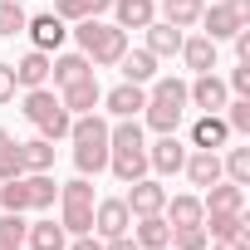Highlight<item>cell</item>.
Here are the masks:
<instances>
[{
    "label": "cell",
    "mask_w": 250,
    "mask_h": 250,
    "mask_svg": "<svg viewBox=\"0 0 250 250\" xmlns=\"http://www.w3.org/2000/svg\"><path fill=\"white\" fill-rule=\"evenodd\" d=\"M69 143H74V167L79 177H98L108 172V123L98 113H79L69 123Z\"/></svg>",
    "instance_id": "obj_1"
},
{
    "label": "cell",
    "mask_w": 250,
    "mask_h": 250,
    "mask_svg": "<svg viewBox=\"0 0 250 250\" xmlns=\"http://www.w3.org/2000/svg\"><path fill=\"white\" fill-rule=\"evenodd\" d=\"M187 79H152L147 88V103H143V118H147V128L152 133H177V123L187 118Z\"/></svg>",
    "instance_id": "obj_2"
},
{
    "label": "cell",
    "mask_w": 250,
    "mask_h": 250,
    "mask_svg": "<svg viewBox=\"0 0 250 250\" xmlns=\"http://www.w3.org/2000/svg\"><path fill=\"white\" fill-rule=\"evenodd\" d=\"M74 40H79V54H88L93 69H113L128 49V30L118 25H103V20H79L74 25Z\"/></svg>",
    "instance_id": "obj_3"
},
{
    "label": "cell",
    "mask_w": 250,
    "mask_h": 250,
    "mask_svg": "<svg viewBox=\"0 0 250 250\" xmlns=\"http://www.w3.org/2000/svg\"><path fill=\"white\" fill-rule=\"evenodd\" d=\"M25 118L35 123V133L49 138V143L69 138V123H74V113L59 103V93H54L49 83H44V88H25Z\"/></svg>",
    "instance_id": "obj_4"
},
{
    "label": "cell",
    "mask_w": 250,
    "mask_h": 250,
    "mask_svg": "<svg viewBox=\"0 0 250 250\" xmlns=\"http://www.w3.org/2000/svg\"><path fill=\"white\" fill-rule=\"evenodd\" d=\"M59 201H64V216H59V226L69 230V235H93V182L88 177H74V182H64L59 187Z\"/></svg>",
    "instance_id": "obj_5"
},
{
    "label": "cell",
    "mask_w": 250,
    "mask_h": 250,
    "mask_svg": "<svg viewBox=\"0 0 250 250\" xmlns=\"http://www.w3.org/2000/svg\"><path fill=\"white\" fill-rule=\"evenodd\" d=\"M133 230V211L123 196H98L93 201V235L98 240H113V235H128Z\"/></svg>",
    "instance_id": "obj_6"
},
{
    "label": "cell",
    "mask_w": 250,
    "mask_h": 250,
    "mask_svg": "<svg viewBox=\"0 0 250 250\" xmlns=\"http://www.w3.org/2000/svg\"><path fill=\"white\" fill-rule=\"evenodd\" d=\"M226 98H230V88H226V79H216V69H211V74H196V79L187 83V103L201 108V113H221Z\"/></svg>",
    "instance_id": "obj_7"
},
{
    "label": "cell",
    "mask_w": 250,
    "mask_h": 250,
    "mask_svg": "<svg viewBox=\"0 0 250 250\" xmlns=\"http://www.w3.org/2000/svg\"><path fill=\"white\" fill-rule=\"evenodd\" d=\"M187 162V143L177 133H157V143L147 147V172H162V177H177Z\"/></svg>",
    "instance_id": "obj_8"
},
{
    "label": "cell",
    "mask_w": 250,
    "mask_h": 250,
    "mask_svg": "<svg viewBox=\"0 0 250 250\" xmlns=\"http://www.w3.org/2000/svg\"><path fill=\"white\" fill-rule=\"evenodd\" d=\"M128 211L133 216H157L162 206H167V187L157 182V177H138V182H128Z\"/></svg>",
    "instance_id": "obj_9"
},
{
    "label": "cell",
    "mask_w": 250,
    "mask_h": 250,
    "mask_svg": "<svg viewBox=\"0 0 250 250\" xmlns=\"http://www.w3.org/2000/svg\"><path fill=\"white\" fill-rule=\"evenodd\" d=\"M25 35H30V44L35 49H44V54H54L59 44H64V35H69V25L54 15V10H44V15H30L25 20Z\"/></svg>",
    "instance_id": "obj_10"
},
{
    "label": "cell",
    "mask_w": 250,
    "mask_h": 250,
    "mask_svg": "<svg viewBox=\"0 0 250 250\" xmlns=\"http://www.w3.org/2000/svg\"><path fill=\"white\" fill-rule=\"evenodd\" d=\"M59 103L79 118V113H93L98 103H103V88H98V74H88V79H79V83H64L59 88Z\"/></svg>",
    "instance_id": "obj_11"
},
{
    "label": "cell",
    "mask_w": 250,
    "mask_h": 250,
    "mask_svg": "<svg viewBox=\"0 0 250 250\" xmlns=\"http://www.w3.org/2000/svg\"><path fill=\"white\" fill-rule=\"evenodd\" d=\"M182 172H187V182L191 187H211V182H221V152H206V147H187V162H182Z\"/></svg>",
    "instance_id": "obj_12"
},
{
    "label": "cell",
    "mask_w": 250,
    "mask_h": 250,
    "mask_svg": "<svg viewBox=\"0 0 250 250\" xmlns=\"http://www.w3.org/2000/svg\"><path fill=\"white\" fill-rule=\"evenodd\" d=\"M143 35H147L143 49H147L152 59H177V54H182V40H187V35H182L177 25H167V20H152Z\"/></svg>",
    "instance_id": "obj_13"
},
{
    "label": "cell",
    "mask_w": 250,
    "mask_h": 250,
    "mask_svg": "<svg viewBox=\"0 0 250 250\" xmlns=\"http://www.w3.org/2000/svg\"><path fill=\"white\" fill-rule=\"evenodd\" d=\"M201 230H206L211 240H250L245 211H206V216H201Z\"/></svg>",
    "instance_id": "obj_14"
},
{
    "label": "cell",
    "mask_w": 250,
    "mask_h": 250,
    "mask_svg": "<svg viewBox=\"0 0 250 250\" xmlns=\"http://www.w3.org/2000/svg\"><path fill=\"white\" fill-rule=\"evenodd\" d=\"M143 103H147V88H143V83H118V88L103 93V108H108L113 118H138Z\"/></svg>",
    "instance_id": "obj_15"
},
{
    "label": "cell",
    "mask_w": 250,
    "mask_h": 250,
    "mask_svg": "<svg viewBox=\"0 0 250 250\" xmlns=\"http://www.w3.org/2000/svg\"><path fill=\"white\" fill-rule=\"evenodd\" d=\"M230 143V128H226V118L221 113H201L191 123V147H206V152H221Z\"/></svg>",
    "instance_id": "obj_16"
},
{
    "label": "cell",
    "mask_w": 250,
    "mask_h": 250,
    "mask_svg": "<svg viewBox=\"0 0 250 250\" xmlns=\"http://www.w3.org/2000/svg\"><path fill=\"white\" fill-rule=\"evenodd\" d=\"M196 25H206L201 35L221 44V40H230V35H235V30L245 25V20H240V15H235L230 5H226V0H221V5H206V10H201V20H196Z\"/></svg>",
    "instance_id": "obj_17"
},
{
    "label": "cell",
    "mask_w": 250,
    "mask_h": 250,
    "mask_svg": "<svg viewBox=\"0 0 250 250\" xmlns=\"http://www.w3.org/2000/svg\"><path fill=\"white\" fill-rule=\"evenodd\" d=\"M108 10L118 15V30H147L157 20V0H113Z\"/></svg>",
    "instance_id": "obj_18"
},
{
    "label": "cell",
    "mask_w": 250,
    "mask_h": 250,
    "mask_svg": "<svg viewBox=\"0 0 250 250\" xmlns=\"http://www.w3.org/2000/svg\"><path fill=\"white\" fill-rule=\"evenodd\" d=\"M25 245H30V250H64V245H69V230H64L59 221L40 216V221L25 226Z\"/></svg>",
    "instance_id": "obj_19"
},
{
    "label": "cell",
    "mask_w": 250,
    "mask_h": 250,
    "mask_svg": "<svg viewBox=\"0 0 250 250\" xmlns=\"http://www.w3.org/2000/svg\"><path fill=\"white\" fill-rule=\"evenodd\" d=\"M88 74H98V69L88 64V54H54V59H49V79H54V88L79 83V79H88Z\"/></svg>",
    "instance_id": "obj_20"
},
{
    "label": "cell",
    "mask_w": 250,
    "mask_h": 250,
    "mask_svg": "<svg viewBox=\"0 0 250 250\" xmlns=\"http://www.w3.org/2000/svg\"><path fill=\"white\" fill-rule=\"evenodd\" d=\"M206 211H245V187L235 182H211L206 196H201V216Z\"/></svg>",
    "instance_id": "obj_21"
},
{
    "label": "cell",
    "mask_w": 250,
    "mask_h": 250,
    "mask_svg": "<svg viewBox=\"0 0 250 250\" xmlns=\"http://www.w3.org/2000/svg\"><path fill=\"white\" fill-rule=\"evenodd\" d=\"M138 226H133V240L143 245V250H162V245H172V226H167V216L157 211V216H133Z\"/></svg>",
    "instance_id": "obj_22"
},
{
    "label": "cell",
    "mask_w": 250,
    "mask_h": 250,
    "mask_svg": "<svg viewBox=\"0 0 250 250\" xmlns=\"http://www.w3.org/2000/svg\"><path fill=\"white\" fill-rule=\"evenodd\" d=\"M118 69H123V83H152L157 79V59L147 54V49H123V59H118Z\"/></svg>",
    "instance_id": "obj_23"
},
{
    "label": "cell",
    "mask_w": 250,
    "mask_h": 250,
    "mask_svg": "<svg viewBox=\"0 0 250 250\" xmlns=\"http://www.w3.org/2000/svg\"><path fill=\"white\" fill-rule=\"evenodd\" d=\"M182 59H187L191 74H211V69H216V40H206V35H187V40H182Z\"/></svg>",
    "instance_id": "obj_24"
},
{
    "label": "cell",
    "mask_w": 250,
    "mask_h": 250,
    "mask_svg": "<svg viewBox=\"0 0 250 250\" xmlns=\"http://www.w3.org/2000/svg\"><path fill=\"white\" fill-rule=\"evenodd\" d=\"M49 59H54V54L30 49V54L15 64V83H20V88H44V83H49Z\"/></svg>",
    "instance_id": "obj_25"
},
{
    "label": "cell",
    "mask_w": 250,
    "mask_h": 250,
    "mask_svg": "<svg viewBox=\"0 0 250 250\" xmlns=\"http://www.w3.org/2000/svg\"><path fill=\"white\" fill-rule=\"evenodd\" d=\"M162 216H167V226H201V196L196 191H177V196H167Z\"/></svg>",
    "instance_id": "obj_26"
},
{
    "label": "cell",
    "mask_w": 250,
    "mask_h": 250,
    "mask_svg": "<svg viewBox=\"0 0 250 250\" xmlns=\"http://www.w3.org/2000/svg\"><path fill=\"white\" fill-rule=\"evenodd\" d=\"M25 191H30V211H49L59 196V182L54 172H25Z\"/></svg>",
    "instance_id": "obj_27"
},
{
    "label": "cell",
    "mask_w": 250,
    "mask_h": 250,
    "mask_svg": "<svg viewBox=\"0 0 250 250\" xmlns=\"http://www.w3.org/2000/svg\"><path fill=\"white\" fill-rule=\"evenodd\" d=\"M201 10H206V0H162L157 20H167V25H177V30H191V25L201 20Z\"/></svg>",
    "instance_id": "obj_28"
},
{
    "label": "cell",
    "mask_w": 250,
    "mask_h": 250,
    "mask_svg": "<svg viewBox=\"0 0 250 250\" xmlns=\"http://www.w3.org/2000/svg\"><path fill=\"white\" fill-rule=\"evenodd\" d=\"M113 0H54V15L64 25H79V20H98Z\"/></svg>",
    "instance_id": "obj_29"
},
{
    "label": "cell",
    "mask_w": 250,
    "mask_h": 250,
    "mask_svg": "<svg viewBox=\"0 0 250 250\" xmlns=\"http://www.w3.org/2000/svg\"><path fill=\"white\" fill-rule=\"evenodd\" d=\"M20 167H25V172H54V143H49V138L20 143Z\"/></svg>",
    "instance_id": "obj_30"
},
{
    "label": "cell",
    "mask_w": 250,
    "mask_h": 250,
    "mask_svg": "<svg viewBox=\"0 0 250 250\" xmlns=\"http://www.w3.org/2000/svg\"><path fill=\"white\" fill-rule=\"evenodd\" d=\"M221 177L235 182V187H250V147H230L221 157Z\"/></svg>",
    "instance_id": "obj_31"
},
{
    "label": "cell",
    "mask_w": 250,
    "mask_h": 250,
    "mask_svg": "<svg viewBox=\"0 0 250 250\" xmlns=\"http://www.w3.org/2000/svg\"><path fill=\"white\" fill-rule=\"evenodd\" d=\"M25 211H5L0 216V250H25Z\"/></svg>",
    "instance_id": "obj_32"
},
{
    "label": "cell",
    "mask_w": 250,
    "mask_h": 250,
    "mask_svg": "<svg viewBox=\"0 0 250 250\" xmlns=\"http://www.w3.org/2000/svg\"><path fill=\"white\" fill-rule=\"evenodd\" d=\"M25 0H0V35L5 40H15V35H25Z\"/></svg>",
    "instance_id": "obj_33"
},
{
    "label": "cell",
    "mask_w": 250,
    "mask_h": 250,
    "mask_svg": "<svg viewBox=\"0 0 250 250\" xmlns=\"http://www.w3.org/2000/svg\"><path fill=\"white\" fill-rule=\"evenodd\" d=\"M211 235L201 226H172V250H206Z\"/></svg>",
    "instance_id": "obj_34"
},
{
    "label": "cell",
    "mask_w": 250,
    "mask_h": 250,
    "mask_svg": "<svg viewBox=\"0 0 250 250\" xmlns=\"http://www.w3.org/2000/svg\"><path fill=\"white\" fill-rule=\"evenodd\" d=\"M226 128L250 133V98H226Z\"/></svg>",
    "instance_id": "obj_35"
},
{
    "label": "cell",
    "mask_w": 250,
    "mask_h": 250,
    "mask_svg": "<svg viewBox=\"0 0 250 250\" xmlns=\"http://www.w3.org/2000/svg\"><path fill=\"white\" fill-rule=\"evenodd\" d=\"M25 167H20V143H10V147H0V182H10V177H20Z\"/></svg>",
    "instance_id": "obj_36"
},
{
    "label": "cell",
    "mask_w": 250,
    "mask_h": 250,
    "mask_svg": "<svg viewBox=\"0 0 250 250\" xmlns=\"http://www.w3.org/2000/svg\"><path fill=\"white\" fill-rule=\"evenodd\" d=\"M226 88H230L235 98H250V64H235L230 79H226Z\"/></svg>",
    "instance_id": "obj_37"
},
{
    "label": "cell",
    "mask_w": 250,
    "mask_h": 250,
    "mask_svg": "<svg viewBox=\"0 0 250 250\" xmlns=\"http://www.w3.org/2000/svg\"><path fill=\"white\" fill-rule=\"evenodd\" d=\"M15 64H5V59H0V108H5V103H15Z\"/></svg>",
    "instance_id": "obj_38"
},
{
    "label": "cell",
    "mask_w": 250,
    "mask_h": 250,
    "mask_svg": "<svg viewBox=\"0 0 250 250\" xmlns=\"http://www.w3.org/2000/svg\"><path fill=\"white\" fill-rule=\"evenodd\" d=\"M103 250H143L133 235H113V240H103Z\"/></svg>",
    "instance_id": "obj_39"
},
{
    "label": "cell",
    "mask_w": 250,
    "mask_h": 250,
    "mask_svg": "<svg viewBox=\"0 0 250 250\" xmlns=\"http://www.w3.org/2000/svg\"><path fill=\"white\" fill-rule=\"evenodd\" d=\"M64 250H103V240L98 235H74V245H64Z\"/></svg>",
    "instance_id": "obj_40"
},
{
    "label": "cell",
    "mask_w": 250,
    "mask_h": 250,
    "mask_svg": "<svg viewBox=\"0 0 250 250\" xmlns=\"http://www.w3.org/2000/svg\"><path fill=\"white\" fill-rule=\"evenodd\" d=\"M211 250H250V240H211Z\"/></svg>",
    "instance_id": "obj_41"
},
{
    "label": "cell",
    "mask_w": 250,
    "mask_h": 250,
    "mask_svg": "<svg viewBox=\"0 0 250 250\" xmlns=\"http://www.w3.org/2000/svg\"><path fill=\"white\" fill-rule=\"evenodd\" d=\"M226 5H230V10H235V15H240V20L250 25V0H226Z\"/></svg>",
    "instance_id": "obj_42"
},
{
    "label": "cell",
    "mask_w": 250,
    "mask_h": 250,
    "mask_svg": "<svg viewBox=\"0 0 250 250\" xmlns=\"http://www.w3.org/2000/svg\"><path fill=\"white\" fill-rule=\"evenodd\" d=\"M10 143H15V138H10V133H5V128H0V147H10Z\"/></svg>",
    "instance_id": "obj_43"
},
{
    "label": "cell",
    "mask_w": 250,
    "mask_h": 250,
    "mask_svg": "<svg viewBox=\"0 0 250 250\" xmlns=\"http://www.w3.org/2000/svg\"><path fill=\"white\" fill-rule=\"evenodd\" d=\"M162 250H172V245H162Z\"/></svg>",
    "instance_id": "obj_44"
}]
</instances>
